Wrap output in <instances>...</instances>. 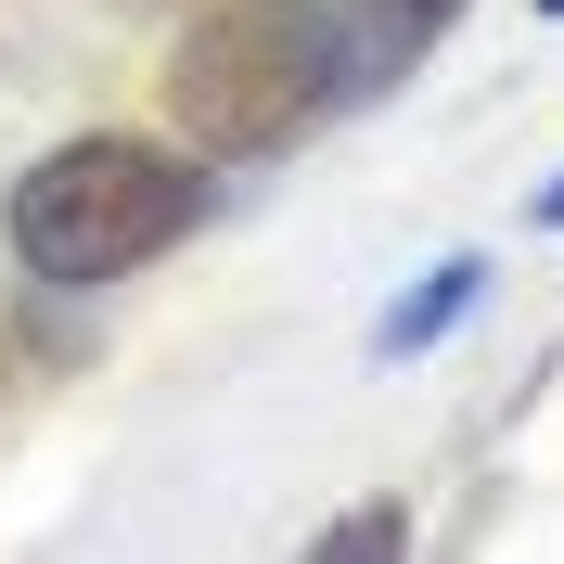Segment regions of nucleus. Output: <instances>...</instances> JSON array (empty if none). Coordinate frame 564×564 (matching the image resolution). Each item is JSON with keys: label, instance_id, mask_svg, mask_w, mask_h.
Instances as JSON below:
<instances>
[{"label": "nucleus", "instance_id": "1", "mask_svg": "<svg viewBox=\"0 0 564 564\" xmlns=\"http://www.w3.org/2000/svg\"><path fill=\"white\" fill-rule=\"evenodd\" d=\"M193 218H206V167H193V154L129 141V129H90V141H52L26 180H13L0 245L39 282H116V270H141V257H167Z\"/></svg>", "mask_w": 564, "mask_h": 564}, {"label": "nucleus", "instance_id": "2", "mask_svg": "<svg viewBox=\"0 0 564 564\" xmlns=\"http://www.w3.org/2000/svg\"><path fill=\"white\" fill-rule=\"evenodd\" d=\"M167 104L206 154H282V141H308L334 116V90H321V65H308V39H295L282 0H231V13H206L180 39Z\"/></svg>", "mask_w": 564, "mask_h": 564}, {"label": "nucleus", "instance_id": "3", "mask_svg": "<svg viewBox=\"0 0 564 564\" xmlns=\"http://www.w3.org/2000/svg\"><path fill=\"white\" fill-rule=\"evenodd\" d=\"M282 13H295V39H308L334 116H347V104H372V90H398V77L449 39L462 0H282Z\"/></svg>", "mask_w": 564, "mask_h": 564}, {"label": "nucleus", "instance_id": "4", "mask_svg": "<svg viewBox=\"0 0 564 564\" xmlns=\"http://www.w3.org/2000/svg\"><path fill=\"white\" fill-rule=\"evenodd\" d=\"M475 295H488V257H449V270L423 282V295H398V308H386V334H372V347H386V359H411V347H436V334H449V321L475 308Z\"/></svg>", "mask_w": 564, "mask_h": 564}, {"label": "nucleus", "instance_id": "5", "mask_svg": "<svg viewBox=\"0 0 564 564\" xmlns=\"http://www.w3.org/2000/svg\"><path fill=\"white\" fill-rule=\"evenodd\" d=\"M527 218H539V231H564V180H552V193H539V206H527Z\"/></svg>", "mask_w": 564, "mask_h": 564}, {"label": "nucleus", "instance_id": "6", "mask_svg": "<svg viewBox=\"0 0 564 564\" xmlns=\"http://www.w3.org/2000/svg\"><path fill=\"white\" fill-rule=\"evenodd\" d=\"M0 386H13V347H0Z\"/></svg>", "mask_w": 564, "mask_h": 564}, {"label": "nucleus", "instance_id": "7", "mask_svg": "<svg viewBox=\"0 0 564 564\" xmlns=\"http://www.w3.org/2000/svg\"><path fill=\"white\" fill-rule=\"evenodd\" d=\"M539 13H564V0H539Z\"/></svg>", "mask_w": 564, "mask_h": 564}]
</instances>
